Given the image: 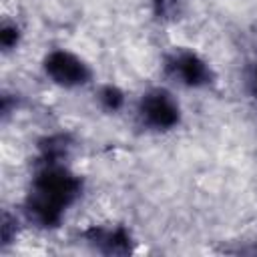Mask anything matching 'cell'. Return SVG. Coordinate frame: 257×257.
I'll list each match as a JSON object with an SVG mask.
<instances>
[{
    "label": "cell",
    "instance_id": "1",
    "mask_svg": "<svg viewBox=\"0 0 257 257\" xmlns=\"http://www.w3.org/2000/svg\"><path fill=\"white\" fill-rule=\"evenodd\" d=\"M80 191L82 181L62 163H40L26 195L24 211L36 225L56 227Z\"/></svg>",
    "mask_w": 257,
    "mask_h": 257
},
{
    "label": "cell",
    "instance_id": "2",
    "mask_svg": "<svg viewBox=\"0 0 257 257\" xmlns=\"http://www.w3.org/2000/svg\"><path fill=\"white\" fill-rule=\"evenodd\" d=\"M137 112L141 122L153 131H169L181 118L177 100L165 88H153L145 92L139 100Z\"/></svg>",
    "mask_w": 257,
    "mask_h": 257
},
{
    "label": "cell",
    "instance_id": "3",
    "mask_svg": "<svg viewBox=\"0 0 257 257\" xmlns=\"http://www.w3.org/2000/svg\"><path fill=\"white\" fill-rule=\"evenodd\" d=\"M165 72L179 84L185 86H205L213 80L211 66L195 52L179 48L167 54L165 58Z\"/></svg>",
    "mask_w": 257,
    "mask_h": 257
},
{
    "label": "cell",
    "instance_id": "4",
    "mask_svg": "<svg viewBox=\"0 0 257 257\" xmlns=\"http://www.w3.org/2000/svg\"><path fill=\"white\" fill-rule=\"evenodd\" d=\"M44 72L48 74V78H52V82L66 88L80 86L90 80V68L84 64V60L68 50H52L50 54H46Z\"/></svg>",
    "mask_w": 257,
    "mask_h": 257
},
{
    "label": "cell",
    "instance_id": "5",
    "mask_svg": "<svg viewBox=\"0 0 257 257\" xmlns=\"http://www.w3.org/2000/svg\"><path fill=\"white\" fill-rule=\"evenodd\" d=\"M82 237L92 249L104 255H128L133 251V237L122 225H92Z\"/></svg>",
    "mask_w": 257,
    "mask_h": 257
},
{
    "label": "cell",
    "instance_id": "6",
    "mask_svg": "<svg viewBox=\"0 0 257 257\" xmlns=\"http://www.w3.org/2000/svg\"><path fill=\"white\" fill-rule=\"evenodd\" d=\"M40 149V163H62L70 149H72V139L68 135H50L38 143Z\"/></svg>",
    "mask_w": 257,
    "mask_h": 257
},
{
    "label": "cell",
    "instance_id": "7",
    "mask_svg": "<svg viewBox=\"0 0 257 257\" xmlns=\"http://www.w3.org/2000/svg\"><path fill=\"white\" fill-rule=\"evenodd\" d=\"M183 4L185 0H153V12L161 20H173L183 12Z\"/></svg>",
    "mask_w": 257,
    "mask_h": 257
},
{
    "label": "cell",
    "instance_id": "8",
    "mask_svg": "<svg viewBox=\"0 0 257 257\" xmlns=\"http://www.w3.org/2000/svg\"><path fill=\"white\" fill-rule=\"evenodd\" d=\"M98 100H100V104L106 108V110H118L120 106H122V102H124V94H122V90L120 88H116V86H112V84H106V86H102L100 90H98Z\"/></svg>",
    "mask_w": 257,
    "mask_h": 257
},
{
    "label": "cell",
    "instance_id": "9",
    "mask_svg": "<svg viewBox=\"0 0 257 257\" xmlns=\"http://www.w3.org/2000/svg\"><path fill=\"white\" fill-rule=\"evenodd\" d=\"M18 38H20V28L14 24V22H4L2 28H0V44L4 50H10L18 44Z\"/></svg>",
    "mask_w": 257,
    "mask_h": 257
},
{
    "label": "cell",
    "instance_id": "10",
    "mask_svg": "<svg viewBox=\"0 0 257 257\" xmlns=\"http://www.w3.org/2000/svg\"><path fill=\"white\" fill-rule=\"evenodd\" d=\"M16 217H12L10 213H4V225H2V241L4 245H8L14 237H16Z\"/></svg>",
    "mask_w": 257,
    "mask_h": 257
}]
</instances>
